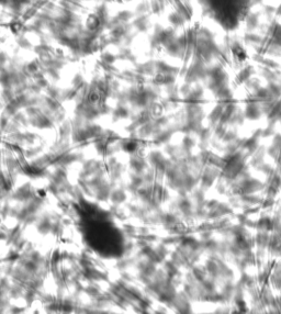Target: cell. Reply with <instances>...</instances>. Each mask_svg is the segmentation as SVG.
Listing matches in <instances>:
<instances>
[{"label": "cell", "mask_w": 281, "mask_h": 314, "mask_svg": "<svg viewBox=\"0 0 281 314\" xmlns=\"http://www.w3.org/2000/svg\"><path fill=\"white\" fill-rule=\"evenodd\" d=\"M115 60V56L114 55L110 54V53H104L102 54V62L103 63H107V64H112L113 62Z\"/></svg>", "instance_id": "6da1fadb"}, {"label": "cell", "mask_w": 281, "mask_h": 314, "mask_svg": "<svg viewBox=\"0 0 281 314\" xmlns=\"http://www.w3.org/2000/svg\"><path fill=\"white\" fill-rule=\"evenodd\" d=\"M19 45L22 46L23 48H27V47H30V46H31V43L29 42L27 39H24V37H22V36H21V37L19 39Z\"/></svg>", "instance_id": "7a4b0ae2"}]
</instances>
